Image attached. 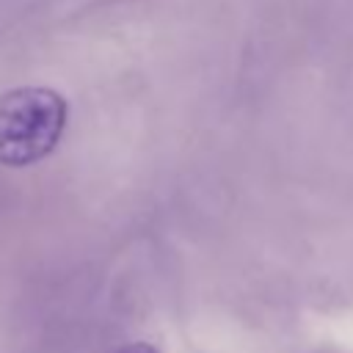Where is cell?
Listing matches in <instances>:
<instances>
[{
	"label": "cell",
	"instance_id": "cell-1",
	"mask_svg": "<svg viewBox=\"0 0 353 353\" xmlns=\"http://www.w3.org/2000/svg\"><path fill=\"white\" fill-rule=\"evenodd\" d=\"M69 121L66 99L47 85H19L0 97V165L25 168L50 157Z\"/></svg>",
	"mask_w": 353,
	"mask_h": 353
},
{
	"label": "cell",
	"instance_id": "cell-2",
	"mask_svg": "<svg viewBox=\"0 0 353 353\" xmlns=\"http://www.w3.org/2000/svg\"><path fill=\"white\" fill-rule=\"evenodd\" d=\"M116 353H160V350L154 345H149V342H130V345L119 347Z\"/></svg>",
	"mask_w": 353,
	"mask_h": 353
}]
</instances>
